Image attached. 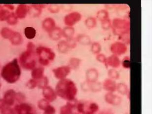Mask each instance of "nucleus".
I'll return each instance as SVG.
<instances>
[{
    "label": "nucleus",
    "mask_w": 152,
    "mask_h": 114,
    "mask_svg": "<svg viewBox=\"0 0 152 114\" xmlns=\"http://www.w3.org/2000/svg\"><path fill=\"white\" fill-rule=\"evenodd\" d=\"M43 89L42 94L45 99L48 101L52 102L56 99V93L51 87L47 86Z\"/></svg>",
    "instance_id": "obj_7"
},
{
    "label": "nucleus",
    "mask_w": 152,
    "mask_h": 114,
    "mask_svg": "<svg viewBox=\"0 0 152 114\" xmlns=\"http://www.w3.org/2000/svg\"><path fill=\"white\" fill-rule=\"evenodd\" d=\"M56 93L61 98L69 101L74 99L77 89L74 83L68 79H61L57 84Z\"/></svg>",
    "instance_id": "obj_1"
},
{
    "label": "nucleus",
    "mask_w": 152,
    "mask_h": 114,
    "mask_svg": "<svg viewBox=\"0 0 152 114\" xmlns=\"http://www.w3.org/2000/svg\"><path fill=\"white\" fill-rule=\"evenodd\" d=\"M75 32V29L73 27L67 26L62 30L63 36L67 39L72 38Z\"/></svg>",
    "instance_id": "obj_13"
},
{
    "label": "nucleus",
    "mask_w": 152,
    "mask_h": 114,
    "mask_svg": "<svg viewBox=\"0 0 152 114\" xmlns=\"http://www.w3.org/2000/svg\"><path fill=\"white\" fill-rule=\"evenodd\" d=\"M36 52L38 55L39 62L43 66H47L55 58L54 53L48 47L39 46L37 48Z\"/></svg>",
    "instance_id": "obj_2"
},
{
    "label": "nucleus",
    "mask_w": 152,
    "mask_h": 114,
    "mask_svg": "<svg viewBox=\"0 0 152 114\" xmlns=\"http://www.w3.org/2000/svg\"><path fill=\"white\" fill-rule=\"evenodd\" d=\"M81 15L77 12H73L66 15L64 18L65 24L67 26H72L81 19Z\"/></svg>",
    "instance_id": "obj_4"
},
{
    "label": "nucleus",
    "mask_w": 152,
    "mask_h": 114,
    "mask_svg": "<svg viewBox=\"0 0 152 114\" xmlns=\"http://www.w3.org/2000/svg\"><path fill=\"white\" fill-rule=\"evenodd\" d=\"M48 10L50 12L53 13H56L59 11V7L57 5H52L48 7Z\"/></svg>",
    "instance_id": "obj_29"
},
{
    "label": "nucleus",
    "mask_w": 152,
    "mask_h": 114,
    "mask_svg": "<svg viewBox=\"0 0 152 114\" xmlns=\"http://www.w3.org/2000/svg\"><path fill=\"white\" fill-rule=\"evenodd\" d=\"M70 68L68 66H63L54 69L53 71L56 78L58 79H64L69 73Z\"/></svg>",
    "instance_id": "obj_6"
},
{
    "label": "nucleus",
    "mask_w": 152,
    "mask_h": 114,
    "mask_svg": "<svg viewBox=\"0 0 152 114\" xmlns=\"http://www.w3.org/2000/svg\"><path fill=\"white\" fill-rule=\"evenodd\" d=\"M68 42L70 48L75 47L76 46V39L75 40L73 37L67 39L66 40Z\"/></svg>",
    "instance_id": "obj_28"
},
{
    "label": "nucleus",
    "mask_w": 152,
    "mask_h": 114,
    "mask_svg": "<svg viewBox=\"0 0 152 114\" xmlns=\"http://www.w3.org/2000/svg\"><path fill=\"white\" fill-rule=\"evenodd\" d=\"M96 59L99 62L106 64L107 58L102 53H98L96 56Z\"/></svg>",
    "instance_id": "obj_26"
},
{
    "label": "nucleus",
    "mask_w": 152,
    "mask_h": 114,
    "mask_svg": "<svg viewBox=\"0 0 152 114\" xmlns=\"http://www.w3.org/2000/svg\"><path fill=\"white\" fill-rule=\"evenodd\" d=\"M112 27L115 34L121 36L129 33L130 23L128 20L125 19L116 18L112 22Z\"/></svg>",
    "instance_id": "obj_3"
},
{
    "label": "nucleus",
    "mask_w": 152,
    "mask_h": 114,
    "mask_svg": "<svg viewBox=\"0 0 152 114\" xmlns=\"http://www.w3.org/2000/svg\"><path fill=\"white\" fill-rule=\"evenodd\" d=\"M97 19L93 16L88 18L85 21L86 26L88 28L91 29L96 27L97 23Z\"/></svg>",
    "instance_id": "obj_15"
},
{
    "label": "nucleus",
    "mask_w": 152,
    "mask_h": 114,
    "mask_svg": "<svg viewBox=\"0 0 152 114\" xmlns=\"http://www.w3.org/2000/svg\"><path fill=\"white\" fill-rule=\"evenodd\" d=\"M57 48L60 52L65 53L68 51L70 48L66 40H62L58 43Z\"/></svg>",
    "instance_id": "obj_14"
},
{
    "label": "nucleus",
    "mask_w": 152,
    "mask_h": 114,
    "mask_svg": "<svg viewBox=\"0 0 152 114\" xmlns=\"http://www.w3.org/2000/svg\"><path fill=\"white\" fill-rule=\"evenodd\" d=\"M49 104L48 101L45 99H42L38 102V106L39 109L44 110Z\"/></svg>",
    "instance_id": "obj_22"
},
{
    "label": "nucleus",
    "mask_w": 152,
    "mask_h": 114,
    "mask_svg": "<svg viewBox=\"0 0 152 114\" xmlns=\"http://www.w3.org/2000/svg\"><path fill=\"white\" fill-rule=\"evenodd\" d=\"M76 39L79 43L83 45H88L91 43L90 37L88 35L85 34L78 35Z\"/></svg>",
    "instance_id": "obj_11"
},
{
    "label": "nucleus",
    "mask_w": 152,
    "mask_h": 114,
    "mask_svg": "<svg viewBox=\"0 0 152 114\" xmlns=\"http://www.w3.org/2000/svg\"><path fill=\"white\" fill-rule=\"evenodd\" d=\"M91 49L93 53L97 54L99 53L101 51V45L99 42H94L91 43Z\"/></svg>",
    "instance_id": "obj_20"
},
{
    "label": "nucleus",
    "mask_w": 152,
    "mask_h": 114,
    "mask_svg": "<svg viewBox=\"0 0 152 114\" xmlns=\"http://www.w3.org/2000/svg\"><path fill=\"white\" fill-rule=\"evenodd\" d=\"M98 105L96 103H90L83 114H94L98 110Z\"/></svg>",
    "instance_id": "obj_16"
},
{
    "label": "nucleus",
    "mask_w": 152,
    "mask_h": 114,
    "mask_svg": "<svg viewBox=\"0 0 152 114\" xmlns=\"http://www.w3.org/2000/svg\"><path fill=\"white\" fill-rule=\"evenodd\" d=\"M48 83V78L46 77H43L42 78L38 80L37 85L39 88L43 89L47 86Z\"/></svg>",
    "instance_id": "obj_21"
},
{
    "label": "nucleus",
    "mask_w": 152,
    "mask_h": 114,
    "mask_svg": "<svg viewBox=\"0 0 152 114\" xmlns=\"http://www.w3.org/2000/svg\"><path fill=\"white\" fill-rule=\"evenodd\" d=\"M108 11L105 9H101L99 10L96 14V18L101 22L109 18Z\"/></svg>",
    "instance_id": "obj_12"
},
{
    "label": "nucleus",
    "mask_w": 152,
    "mask_h": 114,
    "mask_svg": "<svg viewBox=\"0 0 152 114\" xmlns=\"http://www.w3.org/2000/svg\"><path fill=\"white\" fill-rule=\"evenodd\" d=\"M101 26L104 30H108L112 27V22L110 18L107 19L102 22Z\"/></svg>",
    "instance_id": "obj_23"
},
{
    "label": "nucleus",
    "mask_w": 152,
    "mask_h": 114,
    "mask_svg": "<svg viewBox=\"0 0 152 114\" xmlns=\"http://www.w3.org/2000/svg\"><path fill=\"white\" fill-rule=\"evenodd\" d=\"M110 50L113 54L118 56L125 53L127 47L126 44L122 42L117 41L111 44Z\"/></svg>",
    "instance_id": "obj_5"
},
{
    "label": "nucleus",
    "mask_w": 152,
    "mask_h": 114,
    "mask_svg": "<svg viewBox=\"0 0 152 114\" xmlns=\"http://www.w3.org/2000/svg\"><path fill=\"white\" fill-rule=\"evenodd\" d=\"M73 108L71 104L67 103L66 104L61 108L60 114H77L73 113L72 110Z\"/></svg>",
    "instance_id": "obj_19"
},
{
    "label": "nucleus",
    "mask_w": 152,
    "mask_h": 114,
    "mask_svg": "<svg viewBox=\"0 0 152 114\" xmlns=\"http://www.w3.org/2000/svg\"><path fill=\"white\" fill-rule=\"evenodd\" d=\"M44 114H54L56 110L50 104L44 110Z\"/></svg>",
    "instance_id": "obj_25"
},
{
    "label": "nucleus",
    "mask_w": 152,
    "mask_h": 114,
    "mask_svg": "<svg viewBox=\"0 0 152 114\" xmlns=\"http://www.w3.org/2000/svg\"><path fill=\"white\" fill-rule=\"evenodd\" d=\"M121 62L117 56L112 54L107 58L106 64L113 67H118Z\"/></svg>",
    "instance_id": "obj_9"
},
{
    "label": "nucleus",
    "mask_w": 152,
    "mask_h": 114,
    "mask_svg": "<svg viewBox=\"0 0 152 114\" xmlns=\"http://www.w3.org/2000/svg\"><path fill=\"white\" fill-rule=\"evenodd\" d=\"M42 26L43 29L49 32L55 27L56 22L53 18L48 17L43 21Z\"/></svg>",
    "instance_id": "obj_8"
},
{
    "label": "nucleus",
    "mask_w": 152,
    "mask_h": 114,
    "mask_svg": "<svg viewBox=\"0 0 152 114\" xmlns=\"http://www.w3.org/2000/svg\"><path fill=\"white\" fill-rule=\"evenodd\" d=\"M44 68L39 67L34 69L32 72V76L34 78L39 79L43 76Z\"/></svg>",
    "instance_id": "obj_18"
},
{
    "label": "nucleus",
    "mask_w": 152,
    "mask_h": 114,
    "mask_svg": "<svg viewBox=\"0 0 152 114\" xmlns=\"http://www.w3.org/2000/svg\"><path fill=\"white\" fill-rule=\"evenodd\" d=\"M84 104L82 103H79L77 105V111L80 113L83 114L84 112Z\"/></svg>",
    "instance_id": "obj_30"
},
{
    "label": "nucleus",
    "mask_w": 152,
    "mask_h": 114,
    "mask_svg": "<svg viewBox=\"0 0 152 114\" xmlns=\"http://www.w3.org/2000/svg\"><path fill=\"white\" fill-rule=\"evenodd\" d=\"M121 64L123 67L125 68H129L130 67V59L128 56L125 57L123 59Z\"/></svg>",
    "instance_id": "obj_24"
},
{
    "label": "nucleus",
    "mask_w": 152,
    "mask_h": 114,
    "mask_svg": "<svg viewBox=\"0 0 152 114\" xmlns=\"http://www.w3.org/2000/svg\"><path fill=\"white\" fill-rule=\"evenodd\" d=\"M48 33L50 37L54 40L59 39L63 36L62 30L58 27H55Z\"/></svg>",
    "instance_id": "obj_10"
},
{
    "label": "nucleus",
    "mask_w": 152,
    "mask_h": 114,
    "mask_svg": "<svg viewBox=\"0 0 152 114\" xmlns=\"http://www.w3.org/2000/svg\"><path fill=\"white\" fill-rule=\"evenodd\" d=\"M69 62L70 65L72 66L76 67L79 65L80 60L77 58H73L70 60Z\"/></svg>",
    "instance_id": "obj_27"
},
{
    "label": "nucleus",
    "mask_w": 152,
    "mask_h": 114,
    "mask_svg": "<svg viewBox=\"0 0 152 114\" xmlns=\"http://www.w3.org/2000/svg\"><path fill=\"white\" fill-rule=\"evenodd\" d=\"M24 34L26 37L28 39H32L35 36L36 31L31 27H27L24 29Z\"/></svg>",
    "instance_id": "obj_17"
}]
</instances>
